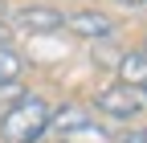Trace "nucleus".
Returning a JSON list of instances; mask_svg holds the SVG:
<instances>
[{
	"label": "nucleus",
	"mask_w": 147,
	"mask_h": 143,
	"mask_svg": "<svg viewBox=\"0 0 147 143\" xmlns=\"http://www.w3.org/2000/svg\"><path fill=\"white\" fill-rule=\"evenodd\" d=\"M4 16H8V8H4V0H0V25H4Z\"/></svg>",
	"instance_id": "10"
},
{
	"label": "nucleus",
	"mask_w": 147,
	"mask_h": 143,
	"mask_svg": "<svg viewBox=\"0 0 147 143\" xmlns=\"http://www.w3.org/2000/svg\"><path fill=\"white\" fill-rule=\"evenodd\" d=\"M119 143H147V131H127Z\"/></svg>",
	"instance_id": "8"
},
{
	"label": "nucleus",
	"mask_w": 147,
	"mask_h": 143,
	"mask_svg": "<svg viewBox=\"0 0 147 143\" xmlns=\"http://www.w3.org/2000/svg\"><path fill=\"white\" fill-rule=\"evenodd\" d=\"M57 139H61V143H115V139H110V135L98 127L94 119H82L78 127H65V131H57Z\"/></svg>",
	"instance_id": "6"
},
{
	"label": "nucleus",
	"mask_w": 147,
	"mask_h": 143,
	"mask_svg": "<svg viewBox=\"0 0 147 143\" xmlns=\"http://www.w3.org/2000/svg\"><path fill=\"white\" fill-rule=\"evenodd\" d=\"M21 74H25V57H21L12 45H0V90H4V86H12Z\"/></svg>",
	"instance_id": "7"
},
{
	"label": "nucleus",
	"mask_w": 147,
	"mask_h": 143,
	"mask_svg": "<svg viewBox=\"0 0 147 143\" xmlns=\"http://www.w3.org/2000/svg\"><path fill=\"white\" fill-rule=\"evenodd\" d=\"M94 106L102 115H110V119H135L143 106H147V86H127V82H115V86H106V90H98V98H94Z\"/></svg>",
	"instance_id": "2"
},
{
	"label": "nucleus",
	"mask_w": 147,
	"mask_h": 143,
	"mask_svg": "<svg viewBox=\"0 0 147 143\" xmlns=\"http://www.w3.org/2000/svg\"><path fill=\"white\" fill-rule=\"evenodd\" d=\"M49 123H53L49 102L37 98V94H25L0 115V139L4 143H37L49 131Z\"/></svg>",
	"instance_id": "1"
},
{
	"label": "nucleus",
	"mask_w": 147,
	"mask_h": 143,
	"mask_svg": "<svg viewBox=\"0 0 147 143\" xmlns=\"http://www.w3.org/2000/svg\"><path fill=\"white\" fill-rule=\"evenodd\" d=\"M12 25L21 33H37V37H45V33H57L65 29V16L57 8H45V4H29L21 12H12Z\"/></svg>",
	"instance_id": "3"
},
{
	"label": "nucleus",
	"mask_w": 147,
	"mask_h": 143,
	"mask_svg": "<svg viewBox=\"0 0 147 143\" xmlns=\"http://www.w3.org/2000/svg\"><path fill=\"white\" fill-rule=\"evenodd\" d=\"M119 4H127V8H139V4H147V0H119Z\"/></svg>",
	"instance_id": "9"
},
{
	"label": "nucleus",
	"mask_w": 147,
	"mask_h": 143,
	"mask_svg": "<svg viewBox=\"0 0 147 143\" xmlns=\"http://www.w3.org/2000/svg\"><path fill=\"white\" fill-rule=\"evenodd\" d=\"M65 29H74L78 37L102 41V37L115 33V21H110L106 12H98V8H82V12H69V16H65Z\"/></svg>",
	"instance_id": "4"
},
{
	"label": "nucleus",
	"mask_w": 147,
	"mask_h": 143,
	"mask_svg": "<svg viewBox=\"0 0 147 143\" xmlns=\"http://www.w3.org/2000/svg\"><path fill=\"white\" fill-rule=\"evenodd\" d=\"M119 69V82L127 86H147V49H127L123 57L115 61Z\"/></svg>",
	"instance_id": "5"
}]
</instances>
